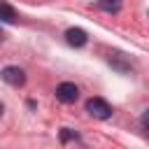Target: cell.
<instances>
[{
    "mask_svg": "<svg viewBox=\"0 0 149 149\" xmlns=\"http://www.w3.org/2000/svg\"><path fill=\"white\" fill-rule=\"evenodd\" d=\"M2 21H5V23H12V21H16V14H14V9H12L7 2H2Z\"/></svg>",
    "mask_w": 149,
    "mask_h": 149,
    "instance_id": "cell-5",
    "label": "cell"
},
{
    "mask_svg": "<svg viewBox=\"0 0 149 149\" xmlns=\"http://www.w3.org/2000/svg\"><path fill=\"white\" fill-rule=\"evenodd\" d=\"M56 98L61 100V102H74L77 98H79V88L74 86V84H70V81H63V84H58V88H56Z\"/></svg>",
    "mask_w": 149,
    "mask_h": 149,
    "instance_id": "cell-3",
    "label": "cell"
},
{
    "mask_svg": "<svg viewBox=\"0 0 149 149\" xmlns=\"http://www.w3.org/2000/svg\"><path fill=\"white\" fill-rule=\"evenodd\" d=\"M114 2H121V0H114Z\"/></svg>",
    "mask_w": 149,
    "mask_h": 149,
    "instance_id": "cell-8",
    "label": "cell"
},
{
    "mask_svg": "<svg viewBox=\"0 0 149 149\" xmlns=\"http://www.w3.org/2000/svg\"><path fill=\"white\" fill-rule=\"evenodd\" d=\"M142 126H144V128L149 130V109H147V112L142 114Z\"/></svg>",
    "mask_w": 149,
    "mask_h": 149,
    "instance_id": "cell-7",
    "label": "cell"
},
{
    "mask_svg": "<svg viewBox=\"0 0 149 149\" xmlns=\"http://www.w3.org/2000/svg\"><path fill=\"white\" fill-rule=\"evenodd\" d=\"M2 79H5V84L19 88V86L26 84V72L21 68H16V65H7V68H2Z\"/></svg>",
    "mask_w": 149,
    "mask_h": 149,
    "instance_id": "cell-2",
    "label": "cell"
},
{
    "mask_svg": "<svg viewBox=\"0 0 149 149\" xmlns=\"http://www.w3.org/2000/svg\"><path fill=\"white\" fill-rule=\"evenodd\" d=\"M70 140H79V135L72 133L70 128H61V142L65 144V142H70Z\"/></svg>",
    "mask_w": 149,
    "mask_h": 149,
    "instance_id": "cell-6",
    "label": "cell"
},
{
    "mask_svg": "<svg viewBox=\"0 0 149 149\" xmlns=\"http://www.w3.org/2000/svg\"><path fill=\"white\" fill-rule=\"evenodd\" d=\"M65 40H68L70 47H77V49H79V47L86 44L88 37H86V33H84L81 28H68V30H65Z\"/></svg>",
    "mask_w": 149,
    "mask_h": 149,
    "instance_id": "cell-4",
    "label": "cell"
},
{
    "mask_svg": "<svg viewBox=\"0 0 149 149\" xmlns=\"http://www.w3.org/2000/svg\"><path fill=\"white\" fill-rule=\"evenodd\" d=\"M86 112H88L93 119H100V121H105V119L112 116V107H109V102L102 100V98H91V100H86Z\"/></svg>",
    "mask_w": 149,
    "mask_h": 149,
    "instance_id": "cell-1",
    "label": "cell"
}]
</instances>
